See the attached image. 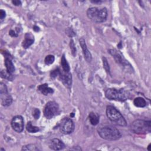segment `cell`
<instances>
[{"label": "cell", "mask_w": 151, "mask_h": 151, "mask_svg": "<svg viewBox=\"0 0 151 151\" xmlns=\"http://www.w3.org/2000/svg\"><path fill=\"white\" fill-rule=\"evenodd\" d=\"M97 132L100 136L107 140H116L119 139L122 135L119 130L112 126H104L97 129Z\"/></svg>", "instance_id": "cell-1"}, {"label": "cell", "mask_w": 151, "mask_h": 151, "mask_svg": "<svg viewBox=\"0 0 151 151\" xmlns=\"http://www.w3.org/2000/svg\"><path fill=\"white\" fill-rule=\"evenodd\" d=\"M87 17L96 23L104 22L107 17V10L106 8L92 7L87 11Z\"/></svg>", "instance_id": "cell-2"}, {"label": "cell", "mask_w": 151, "mask_h": 151, "mask_svg": "<svg viewBox=\"0 0 151 151\" xmlns=\"http://www.w3.org/2000/svg\"><path fill=\"white\" fill-rule=\"evenodd\" d=\"M106 115L109 120L119 126H125L127 125L124 117L115 107L112 106H107Z\"/></svg>", "instance_id": "cell-3"}, {"label": "cell", "mask_w": 151, "mask_h": 151, "mask_svg": "<svg viewBox=\"0 0 151 151\" xmlns=\"http://www.w3.org/2000/svg\"><path fill=\"white\" fill-rule=\"evenodd\" d=\"M151 122L141 119L135 120L130 125L132 130L136 134H146L151 132Z\"/></svg>", "instance_id": "cell-4"}, {"label": "cell", "mask_w": 151, "mask_h": 151, "mask_svg": "<svg viewBox=\"0 0 151 151\" xmlns=\"http://www.w3.org/2000/svg\"><path fill=\"white\" fill-rule=\"evenodd\" d=\"M105 96L106 98H107L109 100H114L123 102L129 98V94L127 92L122 89L117 90L116 89L110 88L108 89L106 91Z\"/></svg>", "instance_id": "cell-5"}, {"label": "cell", "mask_w": 151, "mask_h": 151, "mask_svg": "<svg viewBox=\"0 0 151 151\" xmlns=\"http://www.w3.org/2000/svg\"><path fill=\"white\" fill-rule=\"evenodd\" d=\"M59 113V106L56 102L50 101L46 104L44 109V115L47 119H52L58 115Z\"/></svg>", "instance_id": "cell-6"}, {"label": "cell", "mask_w": 151, "mask_h": 151, "mask_svg": "<svg viewBox=\"0 0 151 151\" xmlns=\"http://www.w3.org/2000/svg\"><path fill=\"white\" fill-rule=\"evenodd\" d=\"M0 96L1 104L5 107L9 106L13 102L12 97L9 94L7 86L3 83H0Z\"/></svg>", "instance_id": "cell-7"}, {"label": "cell", "mask_w": 151, "mask_h": 151, "mask_svg": "<svg viewBox=\"0 0 151 151\" xmlns=\"http://www.w3.org/2000/svg\"><path fill=\"white\" fill-rule=\"evenodd\" d=\"M59 127L60 131L63 133L65 135H69L74 131V124L72 120L66 117L62 120L59 125Z\"/></svg>", "instance_id": "cell-8"}, {"label": "cell", "mask_w": 151, "mask_h": 151, "mask_svg": "<svg viewBox=\"0 0 151 151\" xmlns=\"http://www.w3.org/2000/svg\"><path fill=\"white\" fill-rule=\"evenodd\" d=\"M11 125L14 130L18 133H21L23 130L24 126L23 117L20 115L14 116L11 120Z\"/></svg>", "instance_id": "cell-9"}, {"label": "cell", "mask_w": 151, "mask_h": 151, "mask_svg": "<svg viewBox=\"0 0 151 151\" xmlns=\"http://www.w3.org/2000/svg\"><path fill=\"white\" fill-rule=\"evenodd\" d=\"M59 77L66 87L69 89L71 87L72 84V76L70 72H66L64 71L63 72H60Z\"/></svg>", "instance_id": "cell-10"}, {"label": "cell", "mask_w": 151, "mask_h": 151, "mask_svg": "<svg viewBox=\"0 0 151 151\" xmlns=\"http://www.w3.org/2000/svg\"><path fill=\"white\" fill-rule=\"evenodd\" d=\"M109 53L113 56L116 62L118 64H121L123 66H125L126 64H128V62L123 58V56L119 53V52H117L116 50L115 49H111L109 50Z\"/></svg>", "instance_id": "cell-11"}, {"label": "cell", "mask_w": 151, "mask_h": 151, "mask_svg": "<svg viewBox=\"0 0 151 151\" xmlns=\"http://www.w3.org/2000/svg\"><path fill=\"white\" fill-rule=\"evenodd\" d=\"M79 43H80V46L82 47V50L83 52V54L84 56V59H86V60L87 62L90 63L92 61V56L90 52H89V50H88V49L87 47L86 41H85L83 37L80 38L79 40Z\"/></svg>", "instance_id": "cell-12"}, {"label": "cell", "mask_w": 151, "mask_h": 151, "mask_svg": "<svg viewBox=\"0 0 151 151\" xmlns=\"http://www.w3.org/2000/svg\"><path fill=\"white\" fill-rule=\"evenodd\" d=\"M65 145L60 139L54 138L50 140L49 143V147L54 150H60L64 148Z\"/></svg>", "instance_id": "cell-13"}, {"label": "cell", "mask_w": 151, "mask_h": 151, "mask_svg": "<svg viewBox=\"0 0 151 151\" xmlns=\"http://www.w3.org/2000/svg\"><path fill=\"white\" fill-rule=\"evenodd\" d=\"M34 42V37L30 33H26L24 40L22 43V46L24 49L29 48Z\"/></svg>", "instance_id": "cell-14"}, {"label": "cell", "mask_w": 151, "mask_h": 151, "mask_svg": "<svg viewBox=\"0 0 151 151\" xmlns=\"http://www.w3.org/2000/svg\"><path fill=\"white\" fill-rule=\"evenodd\" d=\"M38 90L44 95L47 96L49 94H52L54 93L53 89L50 87L47 84H43L38 87Z\"/></svg>", "instance_id": "cell-15"}, {"label": "cell", "mask_w": 151, "mask_h": 151, "mask_svg": "<svg viewBox=\"0 0 151 151\" xmlns=\"http://www.w3.org/2000/svg\"><path fill=\"white\" fill-rule=\"evenodd\" d=\"M5 65L6 67V70L10 73H13L15 72V67L11 59L10 58H6L5 59Z\"/></svg>", "instance_id": "cell-16"}, {"label": "cell", "mask_w": 151, "mask_h": 151, "mask_svg": "<svg viewBox=\"0 0 151 151\" xmlns=\"http://www.w3.org/2000/svg\"><path fill=\"white\" fill-rule=\"evenodd\" d=\"M89 119L90 123L93 126L97 125L99 122V117L94 112L90 113L89 115Z\"/></svg>", "instance_id": "cell-17"}, {"label": "cell", "mask_w": 151, "mask_h": 151, "mask_svg": "<svg viewBox=\"0 0 151 151\" xmlns=\"http://www.w3.org/2000/svg\"><path fill=\"white\" fill-rule=\"evenodd\" d=\"M133 103L137 107H144L146 106V102L142 97H136L134 99Z\"/></svg>", "instance_id": "cell-18"}, {"label": "cell", "mask_w": 151, "mask_h": 151, "mask_svg": "<svg viewBox=\"0 0 151 151\" xmlns=\"http://www.w3.org/2000/svg\"><path fill=\"white\" fill-rule=\"evenodd\" d=\"M61 64L62 66V68L63 70L66 72H69L70 71V66L69 64L67 61V60L65 58V55L63 54L62 57V60H61Z\"/></svg>", "instance_id": "cell-19"}, {"label": "cell", "mask_w": 151, "mask_h": 151, "mask_svg": "<svg viewBox=\"0 0 151 151\" xmlns=\"http://www.w3.org/2000/svg\"><path fill=\"white\" fill-rule=\"evenodd\" d=\"M27 130L30 133H36L40 130L39 127L33 126L31 122H29L26 126Z\"/></svg>", "instance_id": "cell-20"}, {"label": "cell", "mask_w": 151, "mask_h": 151, "mask_svg": "<svg viewBox=\"0 0 151 151\" xmlns=\"http://www.w3.org/2000/svg\"><path fill=\"white\" fill-rule=\"evenodd\" d=\"M1 76L2 78L7 79L9 80H11L13 79L11 73L9 72L7 70H3L1 72Z\"/></svg>", "instance_id": "cell-21"}, {"label": "cell", "mask_w": 151, "mask_h": 151, "mask_svg": "<svg viewBox=\"0 0 151 151\" xmlns=\"http://www.w3.org/2000/svg\"><path fill=\"white\" fill-rule=\"evenodd\" d=\"M22 150H30V151H36V150H39V149L35 146L33 144H30L27 145L26 146H24L22 147Z\"/></svg>", "instance_id": "cell-22"}, {"label": "cell", "mask_w": 151, "mask_h": 151, "mask_svg": "<svg viewBox=\"0 0 151 151\" xmlns=\"http://www.w3.org/2000/svg\"><path fill=\"white\" fill-rule=\"evenodd\" d=\"M55 60L54 56L53 55H48L46 57L45 59H44V62L46 63V64L47 65H50L54 63Z\"/></svg>", "instance_id": "cell-23"}, {"label": "cell", "mask_w": 151, "mask_h": 151, "mask_svg": "<svg viewBox=\"0 0 151 151\" xmlns=\"http://www.w3.org/2000/svg\"><path fill=\"white\" fill-rule=\"evenodd\" d=\"M102 60H103V68L104 69V70H106V72L107 73H110V67H109V63H108L107 60L106 59V57H103Z\"/></svg>", "instance_id": "cell-24"}, {"label": "cell", "mask_w": 151, "mask_h": 151, "mask_svg": "<svg viewBox=\"0 0 151 151\" xmlns=\"http://www.w3.org/2000/svg\"><path fill=\"white\" fill-rule=\"evenodd\" d=\"M70 49H71L72 53L73 56H75L76 54V47H75V45H74V42L73 40H70Z\"/></svg>", "instance_id": "cell-25"}, {"label": "cell", "mask_w": 151, "mask_h": 151, "mask_svg": "<svg viewBox=\"0 0 151 151\" xmlns=\"http://www.w3.org/2000/svg\"><path fill=\"white\" fill-rule=\"evenodd\" d=\"M60 72H61V70H60V69L57 68V69H56L53 70V71L51 72V73H50V76H51L52 77H53V78H55V77H57V76H59V74H60Z\"/></svg>", "instance_id": "cell-26"}, {"label": "cell", "mask_w": 151, "mask_h": 151, "mask_svg": "<svg viewBox=\"0 0 151 151\" xmlns=\"http://www.w3.org/2000/svg\"><path fill=\"white\" fill-rule=\"evenodd\" d=\"M33 116L36 119H38L40 116V111L39 109H34L33 112Z\"/></svg>", "instance_id": "cell-27"}, {"label": "cell", "mask_w": 151, "mask_h": 151, "mask_svg": "<svg viewBox=\"0 0 151 151\" xmlns=\"http://www.w3.org/2000/svg\"><path fill=\"white\" fill-rule=\"evenodd\" d=\"M6 12L4 10H1V11H0V19H1V20H3L6 17Z\"/></svg>", "instance_id": "cell-28"}, {"label": "cell", "mask_w": 151, "mask_h": 151, "mask_svg": "<svg viewBox=\"0 0 151 151\" xmlns=\"http://www.w3.org/2000/svg\"><path fill=\"white\" fill-rule=\"evenodd\" d=\"M9 35L11 36V37H16L18 36V33H17L15 31L13 30H11L10 31H9Z\"/></svg>", "instance_id": "cell-29"}, {"label": "cell", "mask_w": 151, "mask_h": 151, "mask_svg": "<svg viewBox=\"0 0 151 151\" xmlns=\"http://www.w3.org/2000/svg\"><path fill=\"white\" fill-rule=\"evenodd\" d=\"M12 3L16 6H19L21 5V2L20 1H18V0H14V1H13Z\"/></svg>", "instance_id": "cell-30"}, {"label": "cell", "mask_w": 151, "mask_h": 151, "mask_svg": "<svg viewBox=\"0 0 151 151\" xmlns=\"http://www.w3.org/2000/svg\"><path fill=\"white\" fill-rule=\"evenodd\" d=\"M33 30L35 31H39L40 30V29L39 27L35 26L34 27H33Z\"/></svg>", "instance_id": "cell-31"}, {"label": "cell", "mask_w": 151, "mask_h": 151, "mask_svg": "<svg viewBox=\"0 0 151 151\" xmlns=\"http://www.w3.org/2000/svg\"><path fill=\"white\" fill-rule=\"evenodd\" d=\"M91 2L93 3H100L102 1H100V0H98V1H91Z\"/></svg>", "instance_id": "cell-32"}, {"label": "cell", "mask_w": 151, "mask_h": 151, "mask_svg": "<svg viewBox=\"0 0 151 151\" xmlns=\"http://www.w3.org/2000/svg\"><path fill=\"white\" fill-rule=\"evenodd\" d=\"M74 114L73 113H72L70 114V116H71V117H74Z\"/></svg>", "instance_id": "cell-33"}, {"label": "cell", "mask_w": 151, "mask_h": 151, "mask_svg": "<svg viewBox=\"0 0 151 151\" xmlns=\"http://www.w3.org/2000/svg\"><path fill=\"white\" fill-rule=\"evenodd\" d=\"M150 144H149V146H148V147H147V150H149V147H150Z\"/></svg>", "instance_id": "cell-34"}]
</instances>
